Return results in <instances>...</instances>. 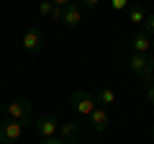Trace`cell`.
I'll list each match as a JSON object with an SVG mask.
<instances>
[{
  "instance_id": "1",
  "label": "cell",
  "mask_w": 154,
  "mask_h": 144,
  "mask_svg": "<svg viewBox=\"0 0 154 144\" xmlns=\"http://www.w3.org/2000/svg\"><path fill=\"white\" fill-rule=\"evenodd\" d=\"M31 111H33V103L28 98H16V100H11V103L0 105L3 118H16V121L26 124V126H31Z\"/></svg>"
},
{
  "instance_id": "2",
  "label": "cell",
  "mask_w": 154,
  "mask_h": 144,
  "mask_svg": "<svg viewBox=\"0 0 154 144\" xmlns=\"http://www.w3.org/2000/svg\"><path fill=\"white\" fill-rule=\"evenodd\" d=\"M128 70L139 77V83H141L144 88H146L149 83H154V59L149 54H136V52H134V54L128 57Z\"/></svg>"
},
{
  "instance_id": "3",
  "label": "cell",
  "mask_w": 154,
  "mask_h": 144,
  "mask_svg": "<svg viewBox=\"0 0 154 144\" xmlns=\"http://www.w3.org/2000/svg\"><path fill=\"white\" fill-rule=\"evenodd\" d=\"M26 124L16 121V118H3L0 121V144H16L23 139Z\"/></svg>"
},
{
  "instance_id": "4",
  "label": "cell",
  "mask_w": 154,
  "mask_h": 144,
  "mask_svg": "<svg viewBox=\"0 0 154 144\" xmlns=\"http://www.w3.org/2000/svg\"><path fill=\"white\" fill-rule=\"evenodd\" d=\"M72 108H75L80 116H90V113L98 108L95 95H90L88 90H75V93H72Z\"/></svg>"
},
{
  "instance_id": "5",
  "label": "cell",
  "mask_w": 154,
  "mask_h": 144,
  "mask_svg": "<svg viewBox=\"0 0 154 144\" xmlns=\"http://www.w3.org/2000/svg\"><path fill=\"white\" fill-rule=\"evenodd\" d=\"M31 129H33L41 139H49V136H57L59 121H57L54 116H41V118H36V121H31Z\"/></svg>"
},
{
  "instance_id": "6",
  "label": "cell",
  "mask_w": 154,
  "mask_h": 144,
  "mask_svg": "<svg viewBox=\"0 0 154 144\" xmlns=\"http://www.w3.org/2000/svg\"><path fill=\"white\" fill-rule=\"evenodd\" d=\"M44 44H46V39H44V33L38 31V28H28L23 33V49L28 54H38V52L44 49Z\"/></svg>"
},
{
  "instance_id": "7",
  "label": "cell",
  "mask_w": 154,
  "mask_h": 144,
  "mask_svg": "<svg viewBox=\"0 0 154 144\" xmlns=\"http://www.w3.org/2000/svg\"><path fill=\"white\" fill-rule=\"evenodd\" d=\"M80 21H82V5H80V3L72 0L69 5L62 8V23H67L69 28H77V26H80Z\"/></svg>"
},
{
  "instance_id": "8",
  "label": "cell",
  "mask_w": 154,
  "mask_h": 144,
  "mask_svg": "<svg viewBox=\"0 0 154 144\" xmlns=\"http://www.w3.org/2000/svg\"><path fill=\"white\" fill-rule=\"evenodd\" d=\"M88 121H90V129H93V131H105L108 124H110V118H108V111L98 105V108L88 116Z\"/></svg>"
},
{
  "instance_id": "9",
  "label": "cell",
  "mask_w": 154,
  "mask_h": 144,
  "mask_svg": "<svg viewBox=\"0 0 154 144\" xmlns=\"http://www.w3.org/2000/svg\"><path fill=\"white\" fill-rule=\"evenodd\" d=\"M131 49L136 54H149V49H152V36L146 31H136L131 36Z\"/></svg>"
},
{
  "instance_id": "10",
  "label": "cell",
  "mask_w": 154,
  "mask_h": 144,
  "mask_svg": "<svg viewBox=\"0 0 154 144\" xmlns=\"http://www.w3.org/2000/svg\"><path fill=\"white\" fill-rule=\"evenodd\" d=\"M38 13L46 18H51V21H62V8H57L51 0H41L38 3Z\"/></svg>"
},
{
  "instance_id": "11",
  "label": "cell",
  "mask_w": 154,
  "mask_h": 144,
  "mask_svg": "<svg viewBox=\"0 0 154 144\" xmlns=\"http://www.w3.org/2000/svg\"><path fill=\"white\" fill-rule=\"evenodd\" d=\"M57 136H62V139H77L80 136V126H77L75 121H64V124H59V129H57Z\"/></svg>"
},
{
  "instance_id": "12",
  "label": "cell",
  "mask_w": 154,
  "mask_h": 144,
  "mask_svg": "<svg viewBox=\"0 0 154 144\" xmlns=\"http://www.w3.org/2000/svg\"><path fill=\"white\" fill-rule=\"evenodd\" d=\"M95 103H98L100 108H108V105H113V103H116V93H113L110 88H103L98 95H95Z\"/></svg>"
},
{
  "instance_id": "13",
  "label": "cell",
  "mask_w": 154,
  "mask_h": 144,
  "mask_svg": "<svg viewBox=\"0 0 154 144\" xmlns=\"http://www.w3.org/2000/svg\"><path fill=\"white\" fill-rule=\"evenodd\" d=\"M144 18H146L144 5H134L131 11H128V21H131V23H144Z\"/></svg>"
},
{
  "instance_id": "14",
  "label": "cell",
  "mask_w": 154,
  "mask_h": 144,
  "mask_svg": "<svg viewBox=\"0 0 154 144\" xmlns=\"http://www.w3.org/2000/svg\"><path fill=\"white\" fill-rule=\"evenodd\" d=\"M141 31H146L149 36H154V13H146V18H144V23H141Z\"/></svg>"
},
{
  "instance_id": "15",
  "label": "cell",
  "mask_w": 154,
  "mask_h": 144,
  "mask_svg": "<svg viewBox=\"0 0 154 144\" xmlns=\"http://www.w3.org/2000/svg\"><path fill=\"white\" fill-rule=\"evenodd\" d=\"M38 144H69L67 139H62V136H49V139H41Z\"/></svg>"
},
{
  "instance_id": "16",
  "label": "cell",
  "mask_w": 154,
  "mask_h": 144,
  "mask_svg": "<svg viewBox=\"0 0 154 144\" xmlns=\"http://www.w3.org/2000/svg\"><path fill=\"white\" fill-rule=\"evenodd\" d=\"M98 3H100V0H82V13H85V11H88V13L95 11V8H98Z\"/></svg>"
},
{
  "instance_id": "17",
  "label": "cell",
  "mask_w": 154,
  "mask_h": 144,
  "mask_svg": "<svg viewBox=\"0 0 154 144\" xmlns=\"http://www.w3.org/2000/svg\"><path fill=\"white\" fill-rule=\"evenodd\" d=\"M110 5H113V11H126L128 0H110Z\"/></svg>"
},
{
  "instance_id": "18",
  "label": "cell",
  "mask_w": 154,
  "mask_h": 144,
  "mask_svg": "<svg viewBox=\"0 0 154 144\" xmlns=\"http://www.w3.org/2000/svg\"><path fill=\"white\" fill-rule=\"evenodd\" d=\"M146 95H149V100L154 103V83H149V85H146Z\"/></svg>"
},
{
  "instance_id": "19",
  "label": "cell",
  "mask_w": 154,
  "mask_h": 144,
  "mask_svg": "<svg viewBox=\"0 0 154 144\" xmlns=\"http://www.w3.org/2000/svg\"><path fill=\"white\" fill-rule=\"evenodd\" d=\"M51 3H54V5H57V8H64V5H69L72 0H51Z\"/></svg>"
},
{
  "instance_id": "20",
  "label": "cell",
  "mask_w": 154,
  "mask_h": 144,
  "mask_svg": "<svg viewBox=\"0 0 154 144\" xmlns=\"http://www.w3.org/2000/svg\"><path fill=\"white\" fill-rule=\"evenodd\" d=\"M69 144H82V142H80V136H77V139H69Z\"/></svg>"
},
{
  "instance_id": "21",
  "label": "cell",
  "mask_w": 154,
  "mask_h": 144,
  "mask_svg": "<svg viewBox=\"0 0 154 144\" xmlns=\"http://www.w3.org/2000/svg\"><path fill=\"white\" fill-rule=\"evenodd\" d=\"M152 136H154V126H152Z\"/></svg>"
}]
</instances>
